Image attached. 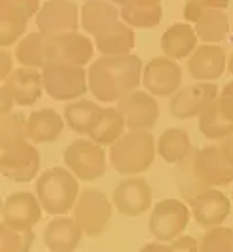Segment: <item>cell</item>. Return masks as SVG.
Segmentation results:
<instances>
[{"mask_svg":"<svg viewBox=\"0 0 233 252\" xmlns=\"http://www.w3.org/2000/svg\"><path fill=\"white\" fill-rule=\"evenodd\" d=\"M201 252H233V227H208L199 239Z\"/></svg>","mask_w":233,"mask_h":252,"instance_id":"34","label":"cell"},{"mask_svg":"<svg viewBox=\"0 0 233 252\" xmlns=\"http://www.w3.org/2000/svg\"><path fill=\"white\" fill-rule=\"evenodd\" d=\"M121 21H125L129 27H137V29H152L157 27L161 21V4L155 6H141V4H133V2H125L121 6Z\"/></svg>","mask_w":233,"mask_h":252,"instance_id":"32","label":"cell"},{"mask_svg":"<svg viewBox=\"0 0 233 252\" xmlns=\"http://www.w3.org/2000/svg\"><path fill=\"white\" fill-rule=\"evenodd\" d=\"M34 19L38 31L46 36L72 32L82 25L80 10L72 0H46Z\"/></svg>","mask_w":233,"mask_h":252,"instance_id":"12","label":"cell"},{"mask_svg":"<svg viewBox=\"0 0 233 252\" xmlns=\"http://www.w3.org/2000/svg\"><path fill=\"white\" fill-rule=\"evenodd\" d=\"M199 131L210 140H222L233 133V122L226 118L218 99H214L199 114Z\"/></svg>","mask_w":233,"mask_h":252,"instance_id":"31","label":"cell"},{"mask_svg":"<svg viewBox=\"0 0 233 252\" xmlns=\"http://www.w3.org/2000/svg\"><path fill=\"white\" fill-rule=\"evenodd\" d=\"M112 207V201L101 189L86 188L80 191V197L74 205V220L87 237H97L106 231Z\"/></svg>","mask_w":233,"mask_h":252,"instance_id":"9","label":"cell"},{"mask_svg":"<svg viewBox=\"0 0 233 252\" xmlns=\"http://www.w3.org/2000/svg\"><path fill=\"white\" fill-rule=\"evenodd\" d=\"M0 169L12 182H30L40 171V152L30 139L0 144Z\"/></svg>","mask_w":233,"mask_h":252,"instance_id":"5","label":"cell"},{"mask_svg":"<svg viewBox=\"0 0 233 252\" xmlns=\"http://www.w3.org/2000/svg\"><path fill=\"white\" fill-rule=\"evenodd\" d=\"M116 108L121 112L129 131H152L159 118V106L148 91L133 89L117 101Z\"/></svg>","mask_w":233,"mask_h":252,"instance_id":"11","label":"cell"},{"mask_svg":"<svg viewBox=\"0 0 233 252\" xmlns=\"http://www.w3.org/2000/svg\"><path fill=\"white\" fill-rule=\"evenodd\" d=\"M232 197H233V189H232Z\"/></svg>","mask_w":233,"mask_h":252,"instance_id":"47","label":"cell"},{"mask_svg":"<svg viewBox=\"0 0 233 252\" xmlns=\"http://www.w3.org/2000/svg\"><path fill=\"white\" fill-rule=\"evenodd\" d=\"M218 101H220V106L226 114V118L233 122V82H228L224 86V89L218 95Z\"/></svg>","mask_w":233,"mask_h":252,"instance_id":"37","label":"cell"},{"mask_svg":"<svg viewBox=\"0 0 233 252\" xmlns=\"http://www.w3.org/2000/svg\"><path fill=\"white\" fill-rule=\"evenodd\" d=\"M63 127H65L63 118L53 108L32 110L29 116V122H27L29 139L34 144H46V142L57 140L63 133Z\"/></svg>","mask_w":233,"mask_h":252,"instance_id":"24","label":"cell"},{"mask_svg":"<svg viewBox=\"0 0 233 252\" xmlns=\"http://www.w3.org/2000/svg\"><path fill=\"white\" fill-rule=\"evenodd\" d=\"M188 203H190V209L194 211L195 222L203 227L220 226L232 213L230 199L224 195V191L216 188H208L201 191Z\"/></svg>","mask_w":233,"mask_h":252,"instance_id":"17","label":"cell"},{"mask_svg":"<svg viewBox=\"0 0 233 252\" xmlns=\"http://www.w3.org/2000/svg\"><path fill=\"white\" fill-rule=\"evenodd\" d=\"M133 4H141V6H155V4H161V0H127Z\"/></svg>","mask_w":233,"mask_h":252,"instance_id":"44","label":"cell"},{"mask_svg":"<svg viewBox=\"0 0 233 252\" xmlns=\"http://www.w3.org/2000/svg\"><path fill=\"white\" fill-rule=\"evenodd\" d=\"M2 84L12 91L17 106H32L40 99L44 88L42 72H38V68H29V66L13 68L12 74L2 80Z\"/></svg>","mask_w":233,"mask_h":252,"instance_id":"19","label":"cell"},{"mask_svg":"<svg viewBox=\"0 0 233 252\" xmlns=\"http://www.w3.org/2000/svg\"><path fill=\"white\" fill-rule=\"evenodd\" d=\"M220 148H222V152H224V156L230 159V163L233 165V133H230L226 139H222Z\"/></svg>","mask_w":233,"mask_h":252,"instance_id":"42","label":"cell"},{"mask_svg":"<svg viewBox=\"0 0 233 252\" xmlns=\"http://www.w3.org/2000/svg\"><path fill=\"white\" fill-rule=\"evenodd\" d=\"M182 84V68L178 61L167 55L154 57L143 70V86L154 97H173Z\"/></svg>","mask_w":233,"mask_h":252,"instance_id":"13","label":"cell"},{"mask_svg":"<svg viewBox=\"0 0 233 252\" xmlns=\"http://www.w3.org/2000/svg\"><path fill=\"white\" fill-rule=\"evenodd\" d=\"M82 227L68 216H55L44 231V243L52 252H74L82 243Z\"/></svg>","mask_w":233,"mask_h":252,"instance_id":"20","label":"cell"},{"mask_svg":"<svg viewBox=\"0 0 233 252\" xmlns=\"http://www.w3.org/2000/svg\"><path fill=\"white\" fill-rule=\"evenodd\" d=\"M186 2H188V0H186Z\"/></svg>","mask_w":233,"mask_h":252,"instance_id":"48","label":"cell"},{"mask_svg":"<svg viewBox=\"0 0 233 252\" xmlns=\"http://www.w3.org/2000/svg\"><path fill=\"white\" fill-rule=\"evenodd\" d=\"M112 205L119 215L141 216L152 207V188L141 177L125 178L112 191Z\"/></svg>","mask_w":233,"mask_h":252,"instance_id":"15","label":"cell"},{"mask_svg":"<svg viewBox=\"0 0 233 252\" xmlns=\"http://www.w3.org/2000/svg\"><path fill=\"white\" fill-rule=\"evenodd\" d=\"M228 70L233 74V51H232V55H230V59H228Z\"/></svg>","mask_w":233,"mask_h":252,"instance_id":"45","label":"cell"},{"mask_svg":"<svg viewBox=\"0 0 233 252\" xmlns=\"http://www.w3.org/2000/svg\"><path fill=\"white\" fill-rule=\"evenodd\" d=\"M230 0H188L184 6V19L188 23H195V19L205 10H226Z\"/></svg>","mask_w":233,"mask_h":252,"instance_id":"36","label":"cell"},{"mask_svg":"<svg viewBox=\"0 0 233 252\" xmlns=\"http://www.w3.org/2000/svg\"><path fill=\"white\" fill-rule=\"evenodd\" d=\"M27 122H29V118H25L23 112L2 114V122H0V144L17 139H29Z\"/></svg>","mask_w":233,"mask_h":252,"instance_id":"35","label":"cell"},{"mask_svg":"<svg viewBox=\"0 0 233 252\" xmlns=\"http://www.w3.org/2000/svg\"><path fill=\"white\" fill-rule=\"evenodd\" d=\"M34 243L32 229H15L6 224L0 226V252H29Z\"/></svg>","mask_w":233,"mask_h":252,"instance_id":"33","label":"cell"},{"mask_svg":"<svg viewBox=\"0 0 233 252\" xmlns=\"http://www.w3.org/2000/svg\"><path fill=\"white\" fill-rule=\"evenodd\" d=\"M34 191L42 209L52 216L72 211L80 197L78 177L68 167H52L44 171L34 182Z\"/></svg>","mask_w":233,"mask_h":252,"instance_id":"3","label":"cell"},{"mask_svg":"<svg viewBox=\"0 0 233 252\" xmlns=\"http://www.w3.org/2000/svg\"><path fill=\"white\" fill-rule=\"evenodd\" d=\"M139 252H175L173 251V247L171 245H163V243H150V245H146L143 247Z\"/></svg>","mask_w":233,"mask_h":252,"instance_id":"43","label":"cell"},{"mask_svg":"<svg viewBox=\"0 0 233 252\" xmlns=\"http://www.w3.org/2000/svg\"><path fill=\"white\" fill-rule=\"evenodd\" d=\"M125 120L117 108H103L97 124L91 131L89 139L101 146H112L125 131Z\"/></svg>","mask_w":233,"mask_h":252,"instance_id":"28","label":"cell"},{"mask_svg":"<svg viewBox=\"0 0 233 252\" xmlns=\"http://www.w3.org/2000/svg\"><path fill=\"white\" fill-rule=\"evenodd\" d=\"M143 61L139 55H101L89 64V91L103 102H117L143 84Z\"/></svg>","mask_w":233,"mask_h":252,"instance_id":"2","label":"cell"},{"mask_svg":"<svg viewBox=\"0 0 233 252\" xmlns=\"http://www.w3.org/2000/svg\"><path fill=\"white\" fill-rule=\"evenodd\" d=\"M194 29L205 44H218L230 34V19L224 10H205L195 19Z\"/></svg>","mask_w":233,"mask_h":252,"instance_id":"29","label":"cell"},{"mask_svg":"<svg viewBox=\"0 0 233 252\" xmlns=\"http://www.w3.org/2000/svg\"><path fill=\"white\" fill-rule=\"evenodd\" d=\"M6 2H12L15 6H19L23 12L29 13V17H36V13L40 12V0H6Z\"/></svg>","mask_w":233,"mask_h":252,"instance_id":"40","label":"cell"},{"mask_svg":"<svg viewBox=\"0 0 233 252\" xmlns=\"http://www.w3.org/2000/svg\"><path fill=\"white\" fill-rule=\"evenodd\" d=\"M199 36L195 29L188 23H175L163 32L161 36V50L163 55H167L175 61L190 59L192 53L197 50Z\"/></svg>","mask_w":233,"mask_h":252,"instance_id":"21","label":"cell"},{"mask_svg":"<svg viewBox=\"0 0 233 252\" xmlns=\"http://www.w3.org/2000/svg\"><path fill=\"white\" fill-rule=\"evenodd\" d=\"M228 68V57L222 46L203 44L188 59V72L199 82H214Z\"/></svg>","mask_w":233,"mask_h":252,"instance_id":"18","label":"cell"},{"mask_svg":"<svg viewBox=\"0 0 233 252\" xmlns=\"http://www.w3.org/2000/svg\"><path fill=\"white\" fill-rule=\"evenodd\" d=\"M63 159L78 180L84 182H93L106 173V152L89 137L72 140L63 152Z\"/></svg>","mask_w":233,"mask_h":252,"instance_id":"7","label":"cell"},{"mask_svg":"<svg viewBox=\"0 0 233 252\" xmlns=\"http://www.w3.org/2000/svg\"><path fill=\"white\" fill-rule=\"evenodd\" d=\"M101 55H129L135 48V31L125 21H116L93 36Z\"/></svg>","mask_w":233,"mask_h":252,"instance_id":"22","label":"cell"},{"mask_svg":"<svg viewBox=\"0 0 233 252\" xmlns=\"http://www.w3.org/2000/svg\"><path fill=\"white\" fill-rule=\"evenodd\" d=\"M121 12H117V8L108 2V0H86L82 10H80V21L86 31V34H99L106 27L119 21Z\"/></svg>","mask_w":233,"mask_h":252,"instance_id":"23","label":"cell"},{"mask_svg":"<svg viewBox=\"0 0 233 252\" xmlns=\"http://www.w3.org/2000/svg\"><path fill=\"white\" fill-rule=\"evenodd\" d=\"M155 146H157V154L161 156V159L167 163H180L194 150L190 135L178 127H171L167 131H163Z\"/></svg>","mask_w":233,"mask_h":252,"instance_id":"27","label":"cell"},{"mask_svg":"<svg viewBox=\"0 0 233 252\" xmlns=\"http://www.w3.org/2000/svg\"><path fill=\"white\" fill-rule=\"evenodd\" d=\"M155 152L157 146L150 131H129L110 146L108 159L116 173L135 177L152 167Z\"/></svg>","mask_w":233,"mask_h":252,"instance_id":"4","label":"cell"},{"mask_svg":"<svg viewBox=\"0 0 233 252\" xmlns=\"http://www.w3.org/2000/svg\"><path fill=\"white\" fill-rule=\"evenodd\" d=\"M220 91L218 86L212 82H201L195 86H188L184 89H178L171 97V114L178 120H190L195 118L207 108L214 99H218Z\"/></svg>","mask_w":233,"mask_h":252,"instance_id":"14","label":"cell"},{"mask_svg":"<svg viewBox=\"0 0 233 252\" xmlns=\"http://www.w3.org/2000/svg\"><path fill=\"white\" fill-rule=\"evenodd\" d=\"M0 106H2V114L13 112V106H15V99H13L12 91L2 84V91H0Z\"/></svg>","mask_w":233,"mask_h":252,"instance_id":"41","label":"cell"},{"mask_svg":"<svg viewBox=\"0 0 233 252\" xmlns=\"http://www.w3.org/2000/svg\"><path fill=\"white\" fill-rule=\"evenodd\" d=\"M13 70V61H12V53L2 48V53H0V78L6 80L8 76L12 74Z\"/></svg>","mask_w":233,"mask_h":252,"instance_id":"39","label":"cell"},{"mask_svg":"<svg viewBox=\"0 0 233 252\" xmlns=\"http://www.w3.org/2000/svg\"><path fill=\"white\" fill-rule=\"evenodd\" d=\"M190 211L178 199H161L155 203L150 215V233L159 243H171L180 237L182 231L188 227Z\"/></svg>","mask_w":233,"mask_h":252,"instance_id":"10","label":"cell"},{"mask_svg":"<svg viewBox=\"0 0 233 252\" xmlns=\"http://www.w3.org/2000/svg\"><path fill=\"white\" fill-rule=\"evenodd\" d=\"M42 80L44 91L53 101H76L89 88L86 66L76 64H46Z\"/></svg>","mask_w":233,"mask_h":252,"instance_id":"6","label":"cell"},{"mask_svg":"<svg viewBox=\"0 0 233 252\" xmlns=\"http://www.w3.org/2000/svg\"><path fill=\"white\" fill-rule=\"evenodd\" d=\"M95 42L78 31L48 36L46 64H76L86 66L93 59Z\"/></svg>","mask_w":233,"mask_h":252,"instance_id":"8","label":"cell"},{"mask_svg":"<svg viewBox=\"0 0 233 252\" xmlns=\"http://www.w3.org/2000/svg\"><path fill=\"white\" fill-rule=\"evenodd\" d=\"M46 42L48 36L36 32H27L25 36L17 42L15 48V61L21 66L29 68H44L46 66Z\"/></svg>","mask_w":233,"mask_h":252,"instance_id":"30","label":"cell"},{"mask_svg":"<svg viewBox=\"0 0 233 252\" xmlns=\"http://www.w3.org/2000/svg\"><path fill=\"white\" fill-rule=\"evenodd\" d=\"M29 21H30L29 13L23 12L19 6L0 0V44L2 48L17 44L25 36Z\"/></svg>","mask_w":233,"mask_h":252,"instance_id":"25","label":"cell"},{"mask_svg":"<svg viewBox=\"0 0 233 252\" xmlns=\"http://www.w3.org/2000/svg\"><path fill=\"white\" fill-rule=\"evenodd\" d=\"M42 218L38 197L29 191H15L2 203V224L15 229H32Z\"/></svg>","mask_w":233,"mask_h":252,"instance_id":"16","label":"cell"},{"mask_svg":"<svg viewBox=\"0 0 233 252\" xmlns=\"http://www.w3.org/2000/svg\"><path fill=\"white\" fill-rule=\"evenodd\" d=\"M108 2H112V4H119V6H123L127 0H108Z\"/></svg>","mask_w":233,"mask_h":252,"instance_id":"46","label":"cell"},{"mask_svg":"<svg viewBox=\"0 0 233 252\" xmlns=\"http://www.w3.org/2000/svg\"><path fill=\"white\" fill-rule=\"evenodd\" d=\"M175 180L180 195L190 201L208 188H220L233 182V165L224 156L220 144H210L192 150L180 163H176Z\"/></svg>","mask_w":233,"mask_h":252,"instance_id":"1","label":"cell"},{"mask_svg":"<svg viewBox=\"0 0 233 252\" xmlns=\"http://www.w3.org/2000/svg\"><path fill=\"white\" fill-rule=\"evenodd\" d=\"M101 106L97 102L87 99H76L65 106V122L78 135L89 137L93 127L97 124V118L101 114Z\"/></svg>","mask_w":233,"mask_h":252,"instance_id":"26","label":"cell"},{"mask_svg":"<svg viewBox=\"0 0 233 252\" xmlns=\"http://www.w3.org/2000/svg\"><path fill=\"white\" fill-rule=\"evenodd\" d=\"M171 247L175 252H201L199 241L190 237V235H180L175 241H171Z\"/></svg>","mask_w":233,"mask_h":252,"instance_id":"38","label":"cell"}]
</instances>
